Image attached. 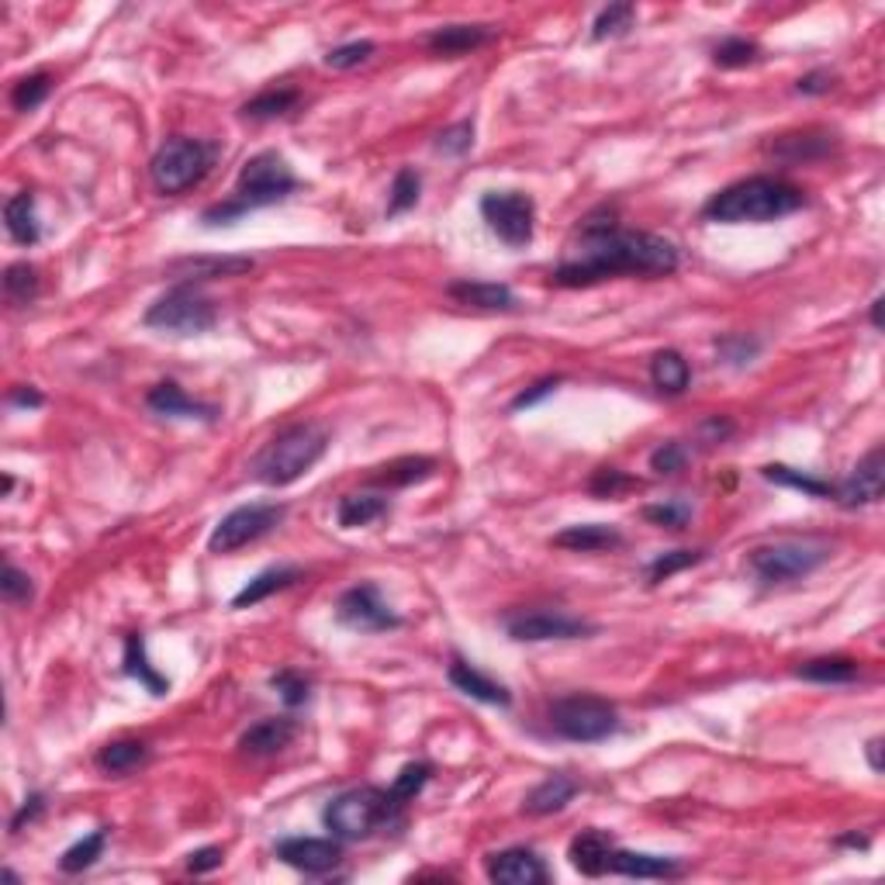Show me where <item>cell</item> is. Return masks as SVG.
Listing matches in <instances>:
<instances>
[{"label":"cell","mask_w":885,"mask_h":885,"mask_svg":"<svg viewBox=\"0 0 885 885\" xmlns=\"http://www.w3.org/2000/svg\"><path fill=\"white\" fill-rule=\"evenodd\" d=\"M294 581H302V568H294V564H277V568H266L253 581H245V588L232 599V609H253V605L266 602L270 596H277V592H284V588H291Z\"/></svg>","instance_id":"cell-26"},{"label":"cell","mask_w":885,"mask_h":885,"mask_svg":"<svg viewBox=\"0 0 885 885\" xmlns=\"http://www.w3.org/2000/svg\"><path fill=\"white\" fill-rule=\"evenodd\" d=\"M796 675L802 681H817V685H851L857 675H862V668H857L854 657L833 654V657H813V660L799 664Z\"/></svg>","instance_id":"cell-33"},{"label":"cell","mask_w":885,"mask_h":885,"mask_svg":"<svg viewBox=\"0 0 885 885\" xmlns=\"http://www.w3.org/2000/svg\"><path fill=\"white\" fill-rule=\"evenodd\" d=\"M8 402L11 405H18V408H42V395L35 387H29V384H18V387H11V395H8Z\"/></svg>","instance_id":"cell-58"},{"label":"cell","mask_w":885,"mask_h":885,"mask_svg":"<svg viewBox=\"0 0 885 885\" xmlns=\"http://www.w3.org/2000/svg\"><path fill=\"white\" fill-rule=\"evenodd\" d=\"M145 402H150V408H153L156 415H166V419H201V423H211L215 415H218L215 405L194 402L177 381H163V384H156Z\"/></svg>","instance_id":"cell-22"},{"label":"cell","mask_w":885,"mask_h":885,"mask_svg":"<svg viewBox=\"0 0 885 885\" xmlns=\"http://www.w3.org/2000/svg\"><path fill=\"white\" fill-rule=\"evenodd\" d=\"M436 467L439 463L433 457H398L387 467H381V474H374L371 481L381 488H408V484H419V481L433 478Z\"/></svg>","instance_id":"cell-36"},{"label":"cell","mask_w":885,"mask_h":885,"mask_svg":"<svg viewBox=\"0 0 885 885\" xmlns=\"http://www.w3.org/2000/svg\"><path fill=\"white\" fill-rule=\"evenodd\" d=\"M550 544L560 547V550H575V554H596V550L623 547V533L616 526H605V523H584V526L560 529Z\"/></svg>","instance_id":"cell-25"},{"label":"cell","mask_w":885,"mask_h":885,"mask_svg":"<svg viewBox=\"0 0 885 885\" xmlns=\"http://www.w3.org/2000/svg\"><path fill=\"white\" fill-rule=\"evenodd\" d=\"M39 270L32 263H11L4 270V294L11 305H29L39 294Z\"/></svg>","instance_id":"cell-41"},{"label":"cell","mask_w":885,"mask_h":885,"mask_svg":"<svg viewBox=\"0 0 885 885\" xmlns=\"http://www.w3.org/2000/svg\"><path fill=\"white\" fill-rule=\"evenodd\" d=\"M882 305H885V298L878 294V298L872 302V326H875V329H882Z\"/></svg>","instance_id":"cell-61"},{"label":"cell","mask_w":885,"mask_h":885,"mask_svg":"<svg viewBox=\"0 0 885 885\" xmlns=\"http://www.w3.org/2000/svg\"><path fill=\"white\" fill-rule=\"evenodd\" d=\"M42 809H45V796L42 793H32L29 799H24V806L18 809V813L11 817V833H21L24 823H35L42 817Z\"/></svg>","instance_id":"cell-57"},{"label":"cell","mask_w":885,"mask_h":885,"mask_svg":"<svg viewBox=\"0 0 885 885\" xmlns=\"http://www.w3.org/2000/svg\"><path fill=\"white\" fill-rule=\"evenodd\" d=\"M491 39H495V24H447V29L429 32L426 45H429L433 56L457 59V56H467V53H474V48L488 45Z\"/></svg>","instance_id":"cell-19"},{"label":"cell","mask_w":885,"mask_h":885,"mask_svg":"<svg viewBox=\"0 0 885 885\" xmlns=\"http://www.w3.org/2000/svg\"><path fill=\"white\" fill-rule=\"evenodd\" d=\"M651 381L660 395H685V387L692 384V367L678 350H660L651 360Z\"/></svg>","instance_id":"cell-31"},{"label":"cell","mask_w":885,"mask_h":885,"mask_svg":"<svg viewBox=\"0 0 885 885\" xmlns=\"http://www.w3.org/2000/svg\"><path fill=\"white\" fill-rule=\"evenodd\" d=\"M284 505L277 502H253V505H239L229 515H221V523L208 536V550L211 554H236L239 547L256 544L260 536L270 529H277L284 520Z\"/></svg>","instance_id":"cell-10"},{"label":"cell","mask_w":885,"mask_h":885,"mask_svg":"<svg viewBox=\"0 0 885 885\" xmlns=\"http://www.w3.org/2000/svg\"><path fill=\"white\" fill-rule=\"evenodd\" d=\"M761 478L765 481H775L782 488H796L802 491V495L809 499H830L833 495V484L817 478V474H806V471H796V467L789 463H768V467H761Z\"/></svg>","instance_id":"cell-37"},{"label":"cell","mask_w":885,"mask_h":885,"mask_svg":"<svg viewBox=\"0 0 885 885\" xmlns=\"http://www.w3.org/2000/svg\"><path fill=\"white\" fill-rule=\"evenodd\" d=\"M447 294L460 305L484 308V312H509L515 308V294L509 284H488V281H457L447 287Z\"/></svg>","instance_id":"cell-29"},{"label":"cell","mask_w":885,"mask_h":885,"mask_svg":"<svg viewBox=\"0 0 885 885\" xmlns=\"http://www.w3.org/2000/svg\"><path fill=\"white\" fill-rule=\"evenodd\" d=\"M433 778V765L429 761H412V765H405L398 772V778L391 782V802H395L398 809H405L415 796H419L426 789V782Z\"/></svg>","instance_id":"cell-39"},{"label":"cell","mask_w":885,"mask_h":885,"mask_svg":"<svg viewBox=\"0 0 885 885\" xmlns=\"http://www.w3.org/2000/svg\"><path fill=\"white\" fill-rule=\"evenodd\" d=\"M329 436L315 423H298L277 433L266 447L253 457V478L266 488H287L298 478H305L312 467L326 457Z\"/></svg>","instance_id":"cell-4"},{"label":"cell","mask_w":885,"mask_h":885,"mask_svg":"<svg viewBox=\"0 0 885 885\" xmlns=\"http://www.w3.org/2000/svg\"><path fill=\"white\" fill-rule=\"evenodd\" d=\"M387 499L384 495H374V491H360V495H342L339 505H336V520L342 529H360V526H371L381 515H387Z\"/></svg>","instance_id":"cell-32"},{"label":"cell","mask_w":885,"mask_h":885,"mask_svg":"<svg viewBox=\"0 0 885 885\" xmlns=\"http://www.w3.org/2000/svg\"><path fill=\"white\" fill-rule=\"evenodd\" d=\"M105 844H108V827H101V830L87 833L84 841H77L73 848H66V851H63V857H59V868H63L66 875H80V872L94 868V865H97V857L105 854Z\"/></svg>","instance_id":"cell-38"},{"label":"cell","mask_w":885,"mask_h":885,"mask_svg":"<svg viewBox=\"0 0 885 885\" xmlns=\"http://www.w3.org/2000/svg\"><path fill=\"white\" fill-rule=\"evenodd\" d=\"M550 730L571 744H602L620 733V709L599 696H564L550 702Z\"/></svg>","instance_id":"cell-7"},{"label":"cell","mask_w":885,"mask_h":885,"mask_svg":"<svg viewBox=\"0 0 885 885\" xmlns=\"http://www.w3.org/2000/svg\"><path fill=\"white\" fill-rule=\"evenodd\" d=\"M419 194H423V177L415 174L412 166H402L395 174V184H391V194H387V218H398L405 211H412L419 205Z\"/></svg>","instance_id":"cell-40"},{"label":"cell","mask_w":885,"mask_h":885,"mask_svg":"<svg viewBox=\"0 0 885 885\" xmlns=\"http://www.w3.org/2000/svg\"><path fill=\"white\" fill-rule=\"evenodd\" d=\"M11 488H14V478H11V474H4V495H11Z\"/></svg>","instance_id":"cell-62"},{"label":"cell","mask_w":885,"mask_h":885,"mask_svg":"<svg viewBox=\"0 0 885 885\" xmlns=\"http://www.w3.org/2000/svg\"><path fill=\"white\" fill-rule=\"evenodd\" d=\"M609 872L626 878H678L681 862L668 854H647V851H616L609 854Z\"/></svg>","instance_id":"cell-23"},{"label":"cell","mask_w":885,"mask_h":885,"mask_svg":"<svg viewBox=\"0 0 885 885\" xmlns=\"http://www.w3.org/2000/svg\"><path fill=\"white\" fill-rule=\"evenodd\" d=\"M699 560H706V550H668L660 554L647 564V581L657 584V581H668L671 575L685 571V568H696Z\"/></svg>","instance_id":"cell-45"},{"label":"cell","mask_w":885,"mask_h":885,"mask_svg":"<svg viewBox=\"0 0 885 885\" xmlns=\"http://www.w3.org/2000/svg\"><path fill=\"white\" fill-rule=\"evenodd\" d=\"M481 218L509 250H523L533 242L536 205L523 190H488L481 198Z\"/></svg>","instance_id":"cell-11"},{"label":"cell","mask_w":885,"mask_h":885,"mask_svg":"<svg viewBox=\"0 0 885 885\" xmlns=\"http://www.w3.org/2000/svg\"><path fill=\"white\" fill-rule=\"evenodd\" d=\"M378 53V45L371 39H360V42H347V45H336L326 53V66L329 69H353L360 63H367Z\"/></svg>","instance_id":"cell-47"},{"label":"cell","mask_w":885,"mask_h":885,"mask_svg":"<svg viewBox=\"0 0 885 885\" xmlns=\"http://www.w3.org/2000/svg\"><path fill=\"white\" fill-rule=\"evenodd\" d=\"M253 270L250 256H184L170 263V274L181 277V284H201L218 277H242Z\"/></svg>","instance_id":"cell-18"},{"label":"cell","mask_w":885,"mask_h":885,"mask_svg":"<svg viewBox=\"0 0 885 885\" xmlns=\"http://www.w3.org/2000/svg\"><path fill=\"white\" fill-rule=\"evenodd\" d=\"M471 145H474V121H457V125L439 132V139H436V150L442 156H463Z\"/></svg>","instance_id":"cell-50"},{"label":"cell","mask_w":885,"mask_h":885,"mask_svg":"<svg viewBox=\"0 0 885 885\" xmlns=\"http://www.w3.org/2000/svg\"><path fill=\"white\" fill-rule=\"evenodd\" d=\"M150 761V744L142 741H111L97 751V768L105 775H132Z\"/></svg>","instance_id":"cell-34"},{"label":"cell","mask_w":885,"mask_h":885,"mask_svg":"<svg viewBox=\"0 0 885 885\" xmlns=\"http://www.w3.org/2000/svg\"><path fill=\"white\" fill-rule=\"evenodd\" d=\"M447 678H450V685L457 688V692L471 696V699H478V702L502 706V709H509V706H512V692H509V688H505L502 681H495V678L481 675V671L474 668V664H467V660H460V657H454V660H450Z\"/></svg>","instance_id":"cell-20"},{"label":"cell","mask_w":885,"mask_h":885,"mask_svg":"<svg viewBox=\"0 0 885 885\" xmlns=\"http://www.w3.org/2000/svg\"><path fill=\"white\" fill-rule=\"evenodd\" d=\"M270 685H274L277 692H281V699H284L287 709H298V706L308 702V688H312V685H308V678L298 675V671L284 668V671H277L274 678H270Z\"/></svg>","instance_id":"cell-49"},{"label":"cell","mask_w":885,"mask_h":885,"mask_svg":"<svg viewBox=\"0 0 885 885\" xmlns=\"http://www.w3.org/2000/svg\"><path fill=\"white\" fill-rule=\"evenodd\" d=\"M612 838L605 830H581L578 838L571 841L568 848V857H571V865L575 872L588 875V878H599L609 872V854H612Z\"/></svg>","instance_id":"cell-24"},{"label":"cell","mask_w":885,"mask_h":885,"mask_svg":"<svg viewBox=\"0 0 885 885\" xmlns=\"http://www.w3.org/2000/svg\"><path fill=\"white\" fill-rule=\"evenodd\" d=\"M294 190H298V177H294V170L287 166V160L281 153H274V150H266V153H256V156H250L242 163L232 198L221 201V205H211L201 215V221L208 229L236 226L245 211L277 205V201L291 198Z\"/></svg>","instance_id":"cell-3"},{"label":"cell","mask_w":885,"mask_h":885,"mask_svg":"<svg viewBox=\"0 0 885 885\" xmlns=\"http://www.w3.org/2000/svg\"><path fill=\"white\" fill-rule=\"evenodd\" d=\"M0 596H4L8 605H24V602H32L35 584H32L29 575H24L21 568H14V564L8 560L4 571H0Z\"/></svg>","instance_id":"cell-46"},{"label":"cell","mask_w":885,"mask_h":885,"mask_svg":"<svg viewBox=\"0 0 885 885\" xmlns=\"http://www.w3.org/2000/svg\"><path fill=\"white\" fill-rule=\"evenodd\" d=\"M221 862H226V851L215 848V844H208V848H198V851H190V854H187V872H194V875H208V872L221 868Z\"/></svg>","instance_id":"cell-54"},{"label":"cell","mask_w":885,"mask_h":885,"mask_svg":"<svg viewBox=\"0 0 885 885\" xmlns=\"http://www.w3.org/2000/svg\"><path fill=\"white\" fill-rule=\"evenodd\" d=\"M484 875L495 885H544L550 868L533 848H505L484 857Z\"/></svg>","instance_id":"cell-14"},{"label":"cell","mask_w":885,"mask_h":885,"mask_svg":"<svg viewBox=\"0 0 885 885\" xmlns=\"http://www.w3.org/2000/svg\"><path fill=\"white\" fill-rule=\"evenodd\" d=\"M121 671H125L129 678H135L145 692L163 699L170 692V678H163L156 668H153V660L150 654H145V641H142V633H129L125 636V657H121Z\"/></svg>","instance_id":"cell-28"},{"label":"cell","mask_w":885,"mask_h":885,"mask_svg":"<svg viewBox=\"0 0 885 885\" xmlns=\"http://www.w3.org/2000/svg\"><path fill=\"white\" fill-rule=\"evenodd\" d=\"M717 350H720V357H723L730 367H747V363L757 357L761 342L751 339V336H744V332H730V336L717 339Z\"/></svg>","instance_id":"cell-48"},{"label":"cell","mask_w":885,"mask_h":885,"mask_svg":"<svg viewBox=\"0 0 885 885\" xmlns=\"http://www.w3.org/2000/svg\"><path fill=\"white\" fill-rule=\"evenodd\" d=\"M557 387H560V378H539L536 384H529L526 391H520V395L512 398V408H515V412L533 408V405H539L544 398H550Z\"/></svg>","instance_id":"cell-53"},{"label":"cell","mask_w":885,"mask_h":885,"mask_svg":"<svg viewBox=\"0 0 885 885\" xmlns=\"http://www.w3.org/2000/svg\"><path fill=\"white\" fill-rule=\"evenodd\" d=\"M502 623H505V633L520 644L584 641V636L599 633L596 623L568 616V612H557V609H520V612H509Z\"/></svg>","instance_id":"cell-12"},{"label":"cell","mask_w":885,"mask_h":885,"mask_svg":"<svg viewBox=\"0 0 885 885\" xmlns=\"http://www.w3.org/2000/svg\"><path fill=\"white\" fill-rule=\"evenodd\" d=\"M402 820V809L391 802L387 789L378 785H360V789H347L336 799H329L323 823L336 841H367L378 830Z\"/></svg>","instance_id":"cell-5"},{"label":"cell","mask_w":885,"mask_h":885,"mask_svg":"<svg viewBox=\"0 0 885 885\" xmlns=\"http://www.w3.org/2000/svg\"><path fill=\"white\" fill-rule=\"evenodd\" d=\"M833 87H838V77H833L830 69H813V73H806V77L796 80V90L806 94V97H820V94H830Z\"/></svg>","instance_id":"cell-56"},{"label":"cell","mask_w":885,"mask_h":885,"mask_svg":"<svg viewBox=\"0 0 885 885\" xmlns=\"http://www.w3.org/2000/svg\"><path fill=\"white\" fill-rule=\"evenodd\" d=\"M685 463H688V450L678 439L660 442V447L651 454V471H657V474H678Z\"/></svg>","instance_id":"cell-52"},{"label":"cell","mask_w":885,"mask_h":885,"mask_svg":"<svg viewBox=\"0 0 885 885\" xmlns=\"http://www.w3.org/2000/svg\"><path fill=\"white\" fill-rule=\"evenodd\" d=\"M681 263L678 245L654 232L623 229L609 208L581 221L578 245L554 270L557 287H592L612 277H668Z\"/></svg>","instance_id":"cell-1"},{"label":"cell","mask_w":885,"mask_h":885,"mask_svg":"<svg viewBox=\"0 0 885 885\" xmlns=\"http://www.w3.org/2000/svg\"><path fill=\"white\" fill-rule=\"evenodd\" d=\"M868 838H857V833H844V838H838V848H862V851H868Z\"/></svg>","instance_id":"cell-60"},{"label":"cell","mask_w":885,"mask_h":885,"mask_svg":"<svg viewBox=\"0 0 885 885\" xmlns=\"http://www.w3.org/2000/svg\"><path fill=\"white\" fill-rule=\"evenodd\" d=\"M4 221L8 232L18 245H35L42 239V226H39V211H35V194L21 190L4 205Z\"/></svg>","instance_id":"cell-30"},{"label":"cell","mask_w":885,"mask_h":885,"mask_svg":"<svg viewBox=\"0 0 885 885\" xmlns=\"http://www.w3.org/2000/svg\"><path fill=\"white\" fill-rule=\"evenodd\" d=\"M799 208H806L802 187L778 177H747L712 194L702 205V218L720 221V226H747V221L761 226V221H778Z\"/></svg>","instance_id":"cell-2"},{"label":"cell","mask_w":885,"mask_h":885,"mask_svg":"<svg viewBox=\"0 0 885 885\" xmlns=\"http://www.w3.org/2000/svg\"><path fill=\"white\" fill-rule=\"evenodd\" d=\"M215 163V145L201 139H166L156 156L150 160V177L160 194H184L187 187L201 184Z\"/></svg>","instance_id":"cell-9"},{"label":"cell","mask_w":885,"mask_h":885,"mask_svg":"<svg viewBox=\"0 0 885 885\" xmlns=\"http://www.w3.org/2000/svg\"><path fill=\"white\" fill-rule=\"evenodd\" d=\"M838 150V135L827 129H799V132H785L778 135L768 153L785 163H809V160H823Z\"/></svg>","instance_id":"cell-17"},{"label":"cell","mask_w":885,"mask_h":885,"mask_svg":"<svg viewBox=\"0 0 885 885\" xmlns=\"http://www.w3.org/2000/svg\"><path fill=\"white\" fill-rule=\"evenodd\" d=\"M633 481L623 474V471H616V467H599L596 471V478H592V491L596 495H616V491H623V488H630Z\"/></svg>","instance_id":"cell-55"},{"label":"cell","mask_w":885,"mask_h":885,"mask_svg":"<svg viewBox=\"0 0 885 885\" xmlns=\"http://www.w3.org/2000/svg\"><path fill=\"white\" fill-rule=\"evenodd\" d=\"M578 796V782L568 778V775H550L536 785V789L526 796L523 802V813L526 817H554L560 813L564 806H568L571 799Z\"/></svg>","instance_id":"cell-27"},{"label":"cell","mask_w":885,"mask_h":885,"mask_svg":"<svg viewBox=\"0 0 885 885\" xmlns=\"http://www.w3.org/2000/svg\"><path fill=\"white\" fill-rule=\"evenodd\" d=\"M757 59H761L757 42L741 39V35H730V39H723L717 48H712V63L723 66V69H741V66H751Z\"/></svg>","instance_id":"cell-43"},{"label":"cell","mask_w":885,"mask_h":885,"mask_svg":"<svg viewBox=\"0 0 885 885\" xmlns=\"http://www.w3.org/2000/svg\"><path fill=\"white\" fill-rule=\"evenodd\" d=\"M885 491V454L882 447L868 450L865 460L854 463V471L848 474V481H841L833 488V499H838L844 509H862V505H875Z\"/></svg>","instance_id":"cell-15"},{"label":"cell","mask_w":885,"mask_h":885,"mask_svg":"<svg viewBox=\"0 0 885 885\" xmlns=\"http://www.w3.org/2000/svg\"><path fill=\"white\" fill-rule=\"evenodd\" d=\"M294 733H298V723L291 717H270V720H260L253 723L239 736V751L250 754V757H270V754H281L291 741Z\"/></svg>","instance_id":"cell-21"},{"label":"cell","mask_w":885,"mask_h":885,"mask_svg":"<svg viewBox=\"0 0 885 885\" xmlns=\"http://www.w3.org/2000/svg\"><path fill=\"white\" fill-rule=\"evenodd\" d=\"M336 620H339V626H347L353 633H387V630L402 626V616L384 602L381 588L371 581L353 584L339 596Z\"/></svg>","instance_id":"cell-13"},{"label":"cell","mask_w":885,"mask_h":885,"mask_svg":"<svg viewBox=\"0 0 885 885\" xmlns=\"http://www.w3.org/2000/svg\"><path fill=\"white\" fill-rule=\"evenodd\" d=\"M53 94V77L45 69L32 73V77H21L11 90V105L14 111H35L39 105H45V97Z\"/></svg>","instance_id":"cell-42"},{"label":"cell","mask_w":885,"mask_h":885,"mask_svg":"<svg viewBox=\"0 0 885 885\" xmlns=\"http://www.w3.org/2000/svg\"><path fill=\"white\" fill-rule=\"evenodd\" d=\"M142 323L150 329L174 332V336H201L215 329L218 308L198 284H174L150 305Z\"/></svg>","instance_id":"cell-8"},{"label":"cell","mask_w":885,"mask_h":885,"mask_svg":"<svg viewBox=\"0 0 885 885\" xmlns=\"http://www.w3.org/2000/svg\"><path fill=\"white\" fill-rule=\"evenodd\" d=\"M633 21H636V8L633 4H609L596 24H592V39L596 42H605V39H620L633 29Z\"/></svg>","instance_id":"cell-44"},{"label":"cell","mask_w":885,"mask_h":885,"mask_svg":"<svg viewBox=\"0 0 885 885\" xmlns=\"http://www.w3.org/2000/svg\"><path fill=\"white\" fill-rule=\"evenodd\" d=\"M298 105H302V94L294 90V87H270V90L256 94L253 101L242 105V118H250V121H274V118H287Z\"/></svg>","instance_id":"cell-35"},{"label":"cell","mask_w":885,"mask_h":885,"mask_svg":"<svg viewBox=\"0 0 885 885\" xmlns=\"http://www.w3.org/2000/svg\"><path fill=\"white\" fill-rule=\"evenodd\" d=\"M644 520L654 526H668V529H685L688 520H692V509L685 502H660V505H647Z\"/></svg>","instance_id":"cell-51"},{"label":"cell","mask_w":885,"mask_h":885,"mask_svg":"<svg viewBox=\"0 0 885 885\" xmlns=\"http://www.w3.org/2000/svg\"><path fill=\"white\" fill-rule=\"evenodd\" d=\"M865 757H868V768L875 772V775H882V736H872V741L865 744Z\"/></svg>","instance_id":"cell-59"},{"label":"cell","mask_w":885,"mask_h":885,"mask_svg":"<svg viewBox=\"0 0 885 885\" xmlns=\"http://www.w3.org/2000/svg\"><path fill=\"white\" fill-rule=\"evenodd\" d=\"M830 560V544L817 536H782L772 544H761L747 554V568L757 584H785L813 575Z\"/></svg>","instance_id":"cell-6"},{"label":"cell","mask_w":885,"mask_h":885,"mask_svg":"<svg viewBox=\"0 0 885 885\" xmlns=\"http://www.w3.org/2000/svg\"><path fill=\"white\" fill-rule=\"evenodd\" d=\"M277 857L284 865H291L294 872L326 875L342 862V848L336 838H329V841H323V838H284L277 844Z\"/></svg>","instance_id":"cell-16"}]
</instances>
